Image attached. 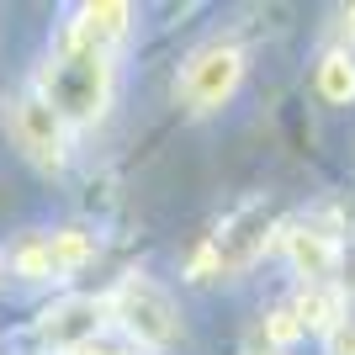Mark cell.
Segmentation results:
<instances>
[{
	"mask_svg": "<svg viewBox=\"0 0 355 355\" xmlns=\"http://www.w3.org/2000/svg\"><path fill=\"white\" fill-rule=\"evenodd\" d=\"M43 85H48L43 101L53 106L59 117L90 122V117H101L106 90H112V74H106L101 53H90V48H80L74 37H64V53L53 59V69H48Z\"/></svg>",
	"mask_w": 355,
	"mask_h": 355,
	"instance_id": "6da1fadb",
	"label": "cell"
},
{
	"mask_svg": "<svg viewBox=\"0 0 355 355\" xmlns=\"http://www.w3.org/2000/svg\"><path fill=\"white\" fill-rule=\"evenodd\" d=\"M112 308H117L122 329H128L133 340H144V345H175L180 340L175 302H170L164 286L148 282V276H128V282L117 286V297H112Z\"/></svg>",
	"mask_w": 355,
	"mask_h": 355,
	"instance_id": "7a4b0ae2",
	"label": "cell"
},
{
	"mask_svg": "<svg viewBox=\"0 0 355 355\" xmlns=\"http://www.w3.org/2000/svg\"><path fill=\"white\" fill-rule=\"evenodd\" d=\"M239 80H244V53L234 43H207L191 53L186 74H180V101L191 112H218L239 90Z\"/></svg>",
	"mask_w": 355,
	"mask_h": 355,
	"instance_id": "3957f363",
	"label": "cell"
},
{
	"mask_svg": "<svg viewBox=\"0 0 355 355\" xmlns=\"http://www.w3.org/2000/svg\"><path fill=\"white\" fill-rule=\"evenodd\" d=\"M6 128H11L16 148L32 164H43V170H59L64 164V117L43 96H11L6 101Z\"/></svg>",
	"mask_w": 355,
	"mask_h": 355,
	"instance_id": "277c9868",
	"label": "cell"
},
{
	"mask_svg": "<svg viewBox=\"0 0 355 355\" xmlns=\"http://www.w3.org/2000/svg\"><path fill=\"white\" fill-rule=\"evenodd\" d=\"M96 324H101V302H90V297H64L59 308H48L43 318H37V334H43L48 345H80L96 334Z\"/></svg>",
	"mask_w": 355,
	"mask_h": 355,
	"instance_id": "5b68a950",
	"label": "cell"
},
{
	"mask_svg": "<svg viewBox=\"0 0 355 355\" xmlns=\"http://www.w3.org/2000/svg\"><path fill=\"white\" fill-rule=\"evenodd\" d=\"M128 16H133V11H128L122 0H96V6H85V11H80V21L69 27V37H74L80 48H90V53H106V48L128 32Z\"/></svg>",
	"mask_w": 355,
	"mask_h": 355,
	"instance_id": "8992f818",
	"label": "cell"
},
{
	"mask_svg": "<svg viewBox=\"0 0 355 355\" xmlns=\"http://www.w3.org/2000/svg\"><path fill=\"white\" fill-rule=\"evenodd\" d=\"M286 250H292V260L313 276V286L324 282L329 270H334V260H340L334 239H324V234H286Z\"/></svg>",
	"mask_w": 355,
	"mask_h": 355,
	"instance_id": "52a82bcc",
	"label": "cell"
},
{
	"mask_svg": "<svg viewBox=\"0 0 355 355\" xmlns=\"http://www.w3.org/2000/svg\"><path fill=\"white\" fill-rule=\"evenodd\" d=\"M340 313H345L340 292H329V286H308V292H302V302H297V324H302V329H324V334H334V329L345 324Z\"/></svg>",
	"mask_w": 355,
	"mask_h": 355,
	"instance_id": "ba28073f",
	"label": "cell"
},
{
	"mask_svg": "<svg viewBox=\"0 0 355 355\" xmlns=\"http://www.w3.org/2000/svg\"><path fill=\"white\" fill-rule=\"evenodd\" d=\"M318 96L334 106L355 101V59L350 53H329L324 64H318Z\"/></svg>",
	"mask_w": 355,
	"mask_h": 355,
	"instance_id": "9c48e42d",
	"label": "cell"
},
{
	"mask_svg": "<svg viewBox=\"0 0 355 355\" xmlns=\"http://www.w3.org/2000/svg\"><path fill=\"white\" fill-rule=\"evenodd\" d=\"M90 234H80V228H64V234H53L48 239V260H53V276H64V270H74V266H85L90 260Z\"/></svg>",
	"mask_w": 355,
	"mask_h": 355,
	"instance_id": "30bf717a",
	"label": "cell"
},
{
	"mask_svg": "<svg viewBox=\"0 0 355 355\" xmlns=\"http://www.w3.org/2000/svg\"><path fill=\"white\" fill-rule=\"evenodd\" d=\"M11 266L21 270V276H53V260H48V239H27V244H16V254H11Z\"/></svg>",
	"mask_w": 355,
	"mask_h": 355,
	"instance_id": "8fae6325",
	"label": "cell"
},
{
	"mask_svg": "<svg viewBox=\"0 0 355 355\" xmlns=\"http://www.w3.org/2000/svg\"><path fill=\"white\" fill-rule=\"evenodd\" d=\"M270 345H292L297 334H302V324H297V313H270Z\"/></svg>",
	"mask_w": 355,
	"mask_h": 355,
	"instance_id": "7c38bea8",
	"label": "cell"
},
{
	"mask_svg": "<svg viewBox=\"0 0 355 355\" xmlns=\"http://www.w3.org/2000/svg\"><path fill=\"white\" fill-rule=\"evenodd\" d=\"M329 355H355V324H340L329 334Z\"/></svg>",
	"mask_w": 355,
	"mask_h": 355,
	"instance_id": "4fadbf2b",
	"label": "cell"
},
{
	"mask_svg": "<svg viewBox=\"0 0 355 355\" xmlns=\"http://www.w3.org/2000/svg\"><path fill=\"white\" fill-rule=\"evenodd\" d=\"M74 355H122V350H106V345H80Z\"/></svg>",
	"mask_w": 355,
	"mask_h": 355,
	"instance_id": "5bb4252c",
	"label": "cell"
},
{
	"mask_svg": "<svg viewBox=\"0 0 355 355\" xmlns=\"http://www.w3.org/2000/svg\"><path fill=\"white\" fill-rule=\"evenodd\" d=\"M345 27H350V37H355V6H350V11H345Z\"/></svg>",
	"mask_w": 355,
	"mask_h": 355,
	"instance_id": "9a60e30c",
	"label": "cell"
},
{
	"mask_svg": "<svg viewBox=\"0 0 355 355\" xmlns=\"http://www.w3.org/2000/svg\"><path fill=\"white\" fill-rule=\"evenodd\" d=\"M254 355H270V350H254Z\"/></svg>",
	"mask_w": 355,
	"mask_h": 355,
	"instance_id": "2e32d148",
	"label": "cell"
}]
</instances>
